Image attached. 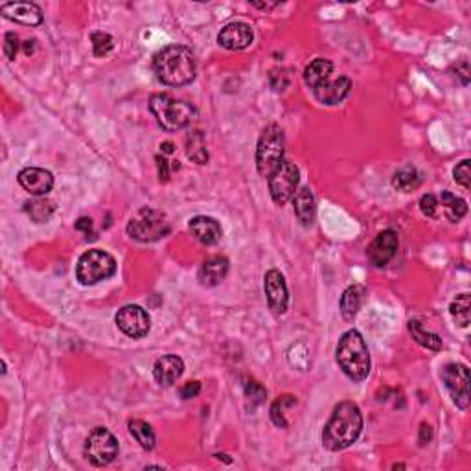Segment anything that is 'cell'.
Segmentation results:
<instances>
[{
  "label": "cell",
  "mask_w": 471,
  "mask_h": 471,
  "mask_svg": "<svg viewBox=\"0 0 471 471\" xmlns=\"http://www.w3.org/2000/svg\"><path fill=\"white\" fill-rule=\"evenodd\" d=\"M337 363L352 381L367 380L370 374V352L358 330H348L337 345Z\"/></svg>",
  "instance_id": "3"
},
{
  "label": "cell",
  "mask_w": 471,
  "mask_h": 471,
  "mask_svg": "<svg viewBox=\"0 0 471 471\" xmlns=\"http://www.w3.org/2000/svg\"><path fill=\"white\" fill-rule=\"evenodd\" d=\"M352 91V81L346 76H340L337 79H326L323 85L315 88V98L324 105H337L345 100Z\"/></svg>",
  "instance_id": "17"
},
{
  "label": "cell",
  "mask_w": 471,
  "mask_h": 471,
  "mask_svg": "<svg viewBox=\"0 0 471 471\" xmlns=\"http://www.w3.org/2000/svg\"><path fill=\"white\" fill-rule=\"evenodd\" d=\"M116 273V262L109 253L101 249H91L83 253L78 260L76 276L79 284L94 285L101 280H107Z\"/></svg>",
  "instance_id": "7"
},
{
  "label": "cell",
  "mask_w": 471,
  "mask_h": 471,
  "mask_svg": "<svg viewBox=\"0 0 471 471\" xmlns=\"http://www.w3.org/2000/svg\"><path fill=\"white\" fill-rule=\"evenodd\" d=\"M161 149H162V153H166V155H170V153L175 151V146L171 144V142H164V144H161Z\"/></svg>",
  "instance_id": "43"
},
{
  "label": "cell",
  "mask_w": 471,
  "mask_h": 471,
  "mask_svg": "<svg viewBox=\"0 0 471 471\" xmlns=\"http://www.w3.org/2000/svg\"><path fill=\"white\" fill-rule=\"evenodd\" d=\"M453 177L458 184L462 188H470V179H471V171H470V161H462L458 164L457 168L453 170Z\"/></svg>",
  "instance_id": "34"
},
{
  "label": "cell",
  "mask_w": 471,
  "mask_h": 471,
  "mask_svg": "<svg viewBox=\"0 0 471 471\" xmlns=\"http://www.w3.org/2000/svg\"><path fill=\"white\" fill-rule=\"evenodd\" d=\"M420 210H422L423 214L427 216V218H435V216H437V210H438L437 197L432 196V193H425V196L420 199Z\"/></svg>",
  "instance_id": "36"
},
{
  "label": "cell",
  "mask_w": 471,
  "mask_h": 471,
  "mask_svg": "<svg viewBox=\"0 0 471 471\" xmlns=\"http://www.w3.org/2000/svg\"><path fill=\"white\" fill-rule=\"evenodd\" d=\"M270 85H273V88L275 91H285L289 85V74L288 70L284 69H276V70H270Z\"/></svg>",
  "instance_id": "35"
},
{
  "label": "cell",
  "mask_w": 471,
  "mask_h": 471,
  "mask_svg": "<svg viewBox=\"0 0 471 471\" xmlns=\"http://www.w3.org/2000/svg\"><path fill=\"white\" fill-rule=\"evenodd\" d=\"M186 155L197 164L208 162V151H206L205 135L201 131H192L186 136Z\"/></svg>",
  "instance_id": "25"
},
{
  "label": "cell",
  "mask_w": 471,
  "mask_h": 471,
  "mask_svg": "<svg viewBox=\"0 0 471 471\" xmlns=\"http://www.w3.org/2000/svg\"><path fill=\"white\" fill-rule=\"evenodd\" d=\"M300 183V171L289 161H282L269 177V192L276 205H285L297 193Z\"/></svg>",
  "instance_id": "9"
},
{
  "label": "cell",
  "mask_w": 471,
  "mask_h": 471,
  "mask_svg": "<svg viewBox=\"0 0 471 471\" xmlns=\"http://www.w3.org/2000/svg\"><path fill=\"white\" fill-rule=\"evenodd\" d=\"M332 72H333L332 61H328L324 57H319V59H315V61H311L310 65L305 66L304 70L305 85H308L311 91H315V88L319 87V85H323L326 79L332 78Z\"/></svg>",
  "instance_id": "21"
},
{
  "label": "cell",
  "mask_w": 471,
  "mask_h": 471,
  "mask_svg": "<svg viewBox=\"0 0 471 471\" xmlns=\"http://www.w3.org/2000/svg\"><path fill=\"white\" fill-rule=\"evenodd\" d=\"M116 324L118 328L131 339H142L149 333L151 328V319H149L148 311L140 305L129 304L123 305L122 310L116 313Z\"/></svg>",
  "instance_id": "11"
},
{
  "label": "cell",
  "mask_w": 471,
  "mask_h": 471,
  "mask_svg": "<svg viewBox=\"0 0 471 471\" xmlns=\"http://www.w3.org/2000/svg\"><path fill=\"white\" fill-rule=\"evenodd\" d=\"M263 288H265L267 302H269V308L273 310L275 315H284L288 311L289 304V293L288 285H285L284 275L276 269H270L265 275V282H263Z\"/></svg>",
  "instance_id": "12"
},
{
  "label": "cell",
  "mask_w": 471,
  "mask_h": 471,
  "mask_svg": "<svg viewBox=\"0 0 471 471\" xmlns=\"http://www.w3.org/2000/svg\"><path fill=\"white\" fill-rule=\"evenodd\" d=\"M457 74L462 78L464 85L470 83V65H467V61H462L460 65H457Z\"/></svg>",
  "instance_id": "41"
},
{
  "label": "cell",
  "mask_w": 471,
  "mask_h": 471,
  "mask_svg": "<svg viewBox=\"0 0 471 471\" xmlns=\"http://www.w3.org/2000/svg\"><path fill=\"white\" fill-rule=\"evenodd\" d=\"M285 151V138L282 127L270 123L260 135L256 149V166L260 175L269 179L270 173L282 164Z\"/></svg>",
  "instance_id": "5"
},
{
  "label": "cell",
  "mask_w": 471,
  "mask_h": 471,
  "mask_svg": "<svg viewBox=\"0 0 471 471\" xmlns=\"http://www.w3.org/2000/svg\"><path fill=\"white\" fill-rule=\"evenodd\" d=\"M149 111L164 131H181L193 122L197 111L190 101L177 100L170 94H153Z\"/></svg>",
  "instance_id": "4"
},
{
  "label": "cell",
  "mask_w": 471,
  "mask_h": 471,
  "mask_svg": "<svg viewBox=\"0 0 471 471\" xmlns=\"http://www.w3.org/2000/svg\"><path fill=\"white\" fill-rule=\"evenodd\" d=\"M0 14L9 21H15L24 26H37L43 22L41 8L34 2H8L0 6Z\"/></svg>",
  "instance_id": "16"
},
{
  "label": "cell",
  "mask_w": 471,
  "mask_h": 471,
  "mask_svg": "<svg viewBox=\"0 0 471 471\" xmlns=\"http://www.w3.org/2000/svg\"><path fill=\"white\" fill-rule=\"evenodd\" d=\"M254 39L253 28L247 22L236 21L223 26V30L218 35V43L227 50H245L250 46Z\"/></svg>",
  "instance_id": "14"
},
{
  "label": "cell",
  "mask_w": 471,
  "mask_h": 471,
  "mask_svg": "<svg viewBox=\"0 0 471 471\" xmlns=\"http://www.w3.org/2000/svg\"><path fill=\"white\" fill-rule=\"evenodd\" d=\"M363 431V415L353 402H340L324 425L323 442L330 451L346 450Z\"/></svg>",
  "instance_id": "2"
},
{
  "label": "cell",
  "mask_w": 471,
  "mask_h": 471,
  "mask_svg": "<svg viewBox=\"0 0 471 471\" xmlns=\"http://www.w3.org/2000/svg\"><path fill=\"white\" fill-rule=\"evenodd\" d=\"M470 295L467 293H462V295H458L450 305V313L453 317L455 323L458 324L460 328H467L470 326Z\"/></svg>",
  "instance_id": "30"
},
{
  "label": "cell",
  "mask_w": 471,
  "mask_h": 471,
  "mask_svg": "<svg viewBox=\"0 0 471 471\" xmlns=\"http://www.w3.org/2000/svg\"><path fill=\"white\" fill-rule=\"evenodd\" d=\"M228 273V260L225 256L208 258L199 269V282L206 288H214L221 284Z\"/></svg>",
  "instance_id": "20"
},
{
  "label": "cell",
  "mask_w": 471,
  "mask_h": 471,
  "mask_svg": "<svg viewBox=\"0 0 471 471\" xmlns=\"http://www.w3.org/2000/svg\"><path fill=\"white\" fill-rule=\"evenodd\" d=\"M297 403V400L293 396H280L273 407H270V420L275 422V425L282 429H288V420L284 416V409L285 407H293Z\"/></svg>",
  "instance_id": "31"
},
{
  "label": "cell",
  "mask_w": 471,
  "mask_h": 471,
  "mask_svg": "<svg viewBox=\"0 0 471 471\" xmlns=\"http://www.w3.org/2000/svg\"><path fill=\"white\" fill-rule=\"evenodd\" d=\"M183 372L184 363L177 355H164V358L157 359L155 367H153V375L162 387H171L183 375Z\"/></svg>",
  "instance_id": "19"
},
{
  "label": "cell",
  "mask_w": 471,
  "mask_h": 471,
  "mask_svg": "<svg viewBox=\"0 0 471 471\" xmlns=\"http://www.w3.org/2000/svg\"><path fill=\"white\" fill-rule=\"evenodd\" d=\"M199 392H201V383H199V381H188L179 390L183 400H192V397L199 396Z\"/></svg>",
  "instance_id": "38"
},
{
  "label": "cell",
  "mask_w": 471,
  "mask_h": 471,
  "mask_svg": "<svg viewBox=\"0 0 471 471\" xmlns=\"http://www.w3.org/2000/svg\"><path fill=\"white\" fill-rule=\"evenodd\" d=\"M76 228L78 231H83L88 238V232L92 231V219L91 218H81L78 223H76Z\"/></svg>",
  "instance_id": "42"
},
{
  "label": "cell",
  "mask_w": 471,
  "mask_h": 471,
  "mask_svg": "<svg viewBox=\"0 0 471 471\" xmlns=\"http://www.w3.org/2000/svg\"><path fill=\"white\" fill-rule=\"evenodd\" d=\"M92 41V52L96 57H103L114 49V41L109 34H105V31H94L91 35Z\"/></svg>",
  "instance_id": "32"
},
{
  "label": "cell",
  "mask_w": 471,
  "mask_h": 471,
  "mask_svg": "<svg viewBox=\"0 0 471 471\" xmlns=\"http://www.w3.org/2000/svg\"><path fill=\"white\" fill-rule=\"evenodd\" d=\"M157 166H158V177H161V183H166V181H170V162L166 161L164 157H161V155H157Z\"/></svg>",
  "instance_id": "39"
},
{
  "label": "cell",
  "mask_w": 471,
  "mask_h": 471,
  "mask_svg": "<svg viewBox=\"0 0 471 471\" xmlns=\"http://www.w3.org/2000/svg\"><path fill=\"white\" fill-rule=\"evenodd\" d=\"M432 440V427L429 423H422V427H420V444L425 445Z\"/></svg>",
  "instance_id": "40"
},
{
  "label": "cell",
  "mask_w": 471,
  "mask_h": 471,
  "mask_svg": "<svg viewBox=\"0 0 471 471\" xmlns=\"http://www.w3.org/2000/svg\"><path fill=\"white\" fill-rule=\"evenodd\" d=\"M440 201H442V206H444L445 218L450 219V221L457 223V221H460L464 216H466V212H467L466 201L460 199V197L453 196L451 192H442Z\"/></svg>",
  "instance_id": "29"
},
{
  "label": "cell",
  "mask_w": 471,
  "mask_h": 471,
  "mask_svg": "<svg viewBox=\"0 0 471 471\" xmlns=\"http://www.w3.org/2000/svg\"><path fill=\"white\" fill-rule=\"evenodd\" d=\"M19 46H21V44H19L17 35L11 34V31H9V34H6V37H4V54H6V57H8L9 61H14L15 57H17Z\"/></svg>",
  "instance_id": "37"
},
{
  "label": "cell",
  "mask_w": 471,
  "mask_h": 471,
  "mask_svg": "<svg viewBox=\"0 0 471 471\" xmlns=\"http://www.w3.org/2000/svg\"><path fill=\"white\" fill-rule=\"evenodd\" d=\"M26 214L34 219L35 223H44L52 218V214L56 212V205L50 199H44V197H35L31 201H28L24 205Z\"/></svg>",
  "instance_id": "26"
},
{
  "label": "cell",
  "mask_w": 471,
  "mask_h": 471,
  "mask_svg": "<svg viewBox=\"0 0 471 471\" xmlns=\"http://www.w3.org/2000/svg\"><path fill=\"white\" fill-rule=\"evenodd\" d=\"M85 457L92 466H107L118 457V440L105 427H96L85 442Z\"/></svg>",
  "instance_id": "8"
},
{
  "label": "cell",
  "mask_w": 471,
  "mask_h": 471,
  "mask_svg": "<svg viewBox=\"0 0 471 471\" xmlns=\"http://www.w3.org/2000/svg\"><path fill=\"white\" fill-rule=\"evenodd\" d=\"M409 332L412 339L418 343L423 348L432 350V352H440L442 350V339L432 332H425V328L422 326L420 320H410L409 323Z\"/></svg>",
  "instance_id": "24"
},
{
  "label": "cell",
  "mask_w": 471,
  "mask_h": 471,
  "mask_svg": "<svg viewBox=\"0 0 471 471\" xmlns=\"http://www.w3.org/2000/svg\"><path fill=\"white\" fill-rule=\"evenodd\" d=\"M188 228H190L193 238L203 245L219 243L223 236L221 225L214 218H208V216H197V218L190 219Z\"/></svg>",
  "instance_id": "18"
},
{
  "label": "cell",
  "mask_w": 471,
  "mask_h": 471,
  "mask_svg": "<svg viewBox=\"0 0 471 471\" xmlns=\"http://www.w3.org/2000/svg\"><path fill=\"white\" fill-rule=\"evenodd\" d=\"M293 206H295V214L304 225H311L315 218V199L310 188H300L297 193L293 196Z\"/></svg>",
  "instance_id": "22"
},
{
  "label": "cell",
  "mask_w": 471,
  "mask_h": 471,
  "mask_svg": "<svg viewBox=\"0 0 471 471\" xmlns=\"http://www.w3.org/2000/svg\"><path fill=\"white\" fill-rule=\"evenodd\" d=\"M363 300H365V288L363 285H350L340 297V313H343V317L346 320H352L358 315Z\"/></svg>",
  "instance_id": "23"
},
{
  "label": "cell",
  "mask_w": 471,
  "mask_h": 471,
  "mask_svg": "<svg viewBox=\"0 0 471 471\" xmlns=\"http://www.w3.org/2000/svg\"><path fill=\"white\" fill-rule=\"evenodd\" d=\"M245 394H247V397H249L250 402H254V405H260L267 396L265 388L253 380L245 383Z\"/></svg>",
  "instance_id": "33"
},
{
  "label": "cell",
  "mask_w": 471,
  "mask_h": 471,
  "mask_svg": "<svg viewBox=\"0 0 471 471\" xmlns=\"http://www.w3.org/2000/svg\"><path fill=\"white\" fill-rule=\"evenodd\" d=\"M153 70L168 87H184L196 78V59L183 44H168L153 57Z\"/></svg>",
  "instance_id": "1"
},
{
  "label": "cell",
  "mask_w": 471,
  "mask_h": 471,
  "mask_svg": "<svg viewBox=\"0 0 471 471\" xmlns=\"http://www.w3.org/2000/svg\"><path fill=\"white\" fill-rule=\"evenodd\" d=\"M19 184L35 197H43L54 188V175L43 168H26L19 173Z\"/></svg>",
  "instance_id": "15"
},
{
  "label": "cell",
  "mask_w": 471,
  "mask_h": 471,
  "mask_svg": "<svg viewBox=\"0 0 471 471\" xmlns=\"http://www.w3.org/2000/svg\"><path fill=\"white\" fill-rule=\"evenodd\" d=\"M129 432H131L133 438H135L146 451H151L153 447H155V440H157V438H155V431H153L151 425H149L148 422H144V420H131V422H129Z\"/></svg>",
  "instance_id": "28"
},
{
  "label": "cell",
  "mask_w": 471,
  "mask_h": 471,
  "mask_svg": "<svg viewBox=\"0 0 471 471\" xmlns=\"http://www.w3.org/2000/svg\"><path fill=\"white\" fill-rule=\"evenodd\" d=\"M392 184L400 192H412V190H416L422 184V175H420L416 168H402V170H397L394 173Z\"/></svg>",
  "instance_id": "27"
},
{
  "label": "cell",
  "mask_w": 471,
  "mask_h": 471,
  "mask_svg": "<svg viewBox=\"0 0 471 471\" xmlns=\"http://www.w3.org/2000/svg\"><path fill=\"white\" fill-rule=\"evenodd\" d=\"M397 234L394 231H383L381 234L375 236V240L368 245L367 254L372 265L375 267H385L394 256L397 250Z\"/></svg>",
  "instance_id": "13"
},
{
  "label": "cell",
  "mask_w": 471,
  "mask_h": 471,
  "mask_svg": "<svg viewBox=\"0 0 471 471\" xmlns=\"http://www.w3.org/2000/svg\"><path fill=\"white\" fill-rule=\"evenodd\" d=\"M170 221H168L164 212L151 208V206H146L129 221L127 234L136 241L151 243V241H158L164 236L170 234Z\"/></svg>",
  "instance_id": "6"
},
{
  "label": "cell",
  "mask_w": 471,
  "mask_h": 471,
  "mask_svg": "<svg viewBox=\"0 0 471 471\" xmlns=\"http://www.w3.org/2000/svg\"><path fill=\"white\" fill-rule=\"evenodd\" d=\"M445 388L450 390L455 405L458 409H467L470 405V370L466 365L447 363L440 372Z\"/></svg>",
  "instance_id": "10"
}]
</instances>
